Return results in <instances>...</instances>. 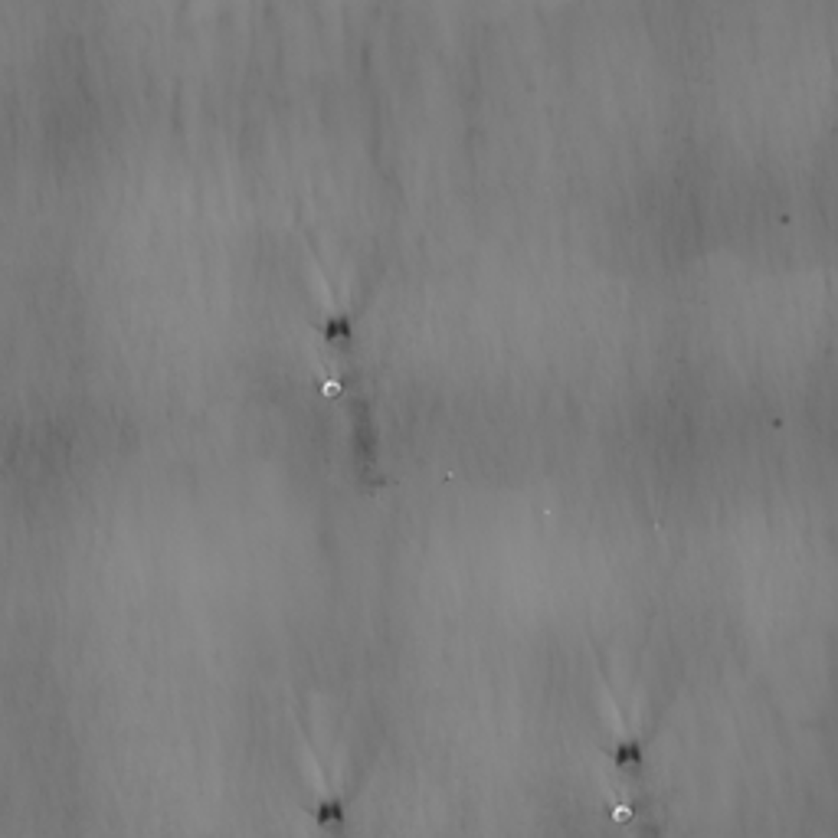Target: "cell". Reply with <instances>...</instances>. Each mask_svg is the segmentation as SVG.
Returning <instances> with one entry per match:
<instances>
[{"instance_id": "6da1fadb", "label": "cell", "mask_w": 838, "mask_h": 838, "mask_svg": "<svg viewBox=\"0 0 838 838\" xmlns=\"http://www.w3.org/2000/svg\"><path fill=\"white\" fill-rule=\"evenodd\" d=\"M612 770L622 779L629 799V822L635 825L639 838H661V825L655 815V799L645 773V746L639 740H622L612 746Z\"/></svg>"}]
</instances>
